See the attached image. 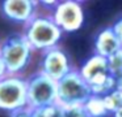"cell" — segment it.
I'll list each match as a JSON object with an SVG mask.
<instances>
[{"mask_svg": "<svg viewBox=\"0 0 122 117\" xmlns=\"http://www.w3.org/2000/svg\"><path fill=\"white\" fill-rule=\"evenodd\" d=\"M26 107V87L22 75H5L0 79V109L13 112Z\"/></svg>", "mask_w": 122, "mask_h": 117, "instance_id": "5b68a950", "label": "cell"}, {"mask_svg": "<svg viewBox=\"0 0 122 117\" xmlns=\"http://www.w3.org/2000/svg\"><path fill=\"white\" fill-rule=\"evenodd\" d=\"M122 49V44L113 33L112 27H105L97 34L95 40V53L101 57H110Z\"/></svg>", "mask_w": 122, "mask_h": 117, "instance_id": "9c48e42d", "label": "cell"}, {"mask_svg": "<svg viewBox=\"0 0 122 117\" xmlns=\"http://www.w3.org/2000/svg\"><path fill=\"white\" fill-rule=\"evenodd\" d=\"M5 75H8V73H7V68H5V65H4L1 57H0V79H3Z\"/></svg>", "mask_w": 122, "mask_h": 117, "instance_id": "e0dca14e", "label": "cell"}, {"mask_svg": "<svg viewBox=\"0 0 122 117\" xmlns=\"http://www.w3.org/2000/svg\"><path fill=\"white\" fill-rule=\"evenodd\" d=\"M113 117H122V109H119L118 112H116V113H113Z\"/></svg>", "mask_w": 122, "mask_h": 117, "instance_id": "ac0fdd59", "label": "cell"}, {"mask_svg": "<svg viewBox=\"0 0 122 117\" xmlns=\"http://www.w3.org/2000/svg\"><path fill=\"white\" fill-rule=\"evenodd\" d=\"M72 69L74 68L71 65L68 55L59 46L42 52V57H41L40 62V72H42L43 74L51 78L53 81H55V82L59 81L66 74H68Z\"/></svg>", "mask_w": 122, "mask_h": 117, "instance_id": "52a82bcc", "label": "cell"}, {"mask_svg": "<svg viewBox=\"0 0 122 117\" xmlns=\"http://www.w3.org/2000/svg\"><path fill=\"white\" fill-rule=\"evenodd\" d=\"M51 17L63 33L77 31L84 23V10L81 3L74 0L59 1L53 9Z\"/></svg>", "mask_w": 122, "mask_h": 117, "instance_id": "8992f818", "label": "cell"}, {"mask_svg": "<svg viewBox=\"0 0 122 117\" xmlns=\"http://www.w3.org/2000/svg\"><path fill=\"white\" fill-rule=\"evenodd\" d=\"M33 53L22 34H11L0 42V57L9 75H21L29 66Z\"/></svg>", "mask_w": 122, "mask_h": 117, "instance_id": "7a4b0ae2", "label": "cell"}, {"mask_svg": "<svg viewBox=\"0 0 122 117\" xmlns=\"http://www.w3.org/2000/svg\"><path fill=\"white\" fill-rule=\"evenodd\" d=\"M83 108H84L85 113L88 114V117H105L109 114L104 105L102 96L91 95L87 99V101L83 104Z\"/></svg>", "mask_w": 122, "mask_h": 117, "instance_id": "30bf717a", "label": "cell"}, {"mask_svg": "<svg viewBox=\"0 0 122 117\" xmlns=\"http://www.w3.org/2000/svg\"><path fill=\"white\" fill-rule=\"evenodd\" d=\"M108 69L109 73L114 78H118L122 75V49L108 57Z\"/></svg>", "mask_w": 122, "mask_h": 117, "instance_id": "4fadbf2b", "label": "cell"}, {"mask_svg": "<svg viewBox=\"0 0 122 117\" xmlns=\"http://www.w3.org/2000/svg\"><path fill=\"white\" fill-rule=\"evenodd\" d=\"M102 100H104V105H105L108 113L109 114L116 113L119 109H122V90L116 88L112 92L102 96Z\"/></svg>", "mask_w": 122, "mask_h": 117, "instance_id": "8fae6325", "label": "cell"}, {"mask_svg": "<svg viewBox=\"0 0 122 117\" xmlns=\"http://www.w3.org/2000/svg\"><path fill=\"white\" fill-rule=\"evenodd\" d=\"M26 107L37 109L56 103V82L42 72H34L25 78Z\"/></svg>", "mask_w": 122, "mask_h": 117, "instance_id": "277c9868", "label": "cell"}, {"mask_svg": "<svg viewBox=\"0 0 122 117\" xmlns=\"http://www.w3.org/2000/svg\"><path fill=\"white\" fill-rule=\"evenodd\" d=\"M91 95L89 86L77 69H72L68 74L56 81V104L62 108L83 105Z\"/></svg>", "mask_w": 122, "mask_h": 117, "instance_id": "3957f363", "label": "cell"}, {"mask_svg": "<svg viewBox=\"0 0 122 117\" xmlns=\"http://www.w3.org/2000/svg\"><path fill=\"white\" fill-rule=\"evenodd\" d=\"M22 35L33 51L42 53L46 49L59 46L63 31L56 26L51 14H37L24 25Z\"/></svg>", "mask_w": 122, "mask_h": 117, "instance_id": "6da1fadb", "label": "cell"}, {"mask_svg": "<svg viewBox=\"0 0 122 117\" xmlns=\"http://www.w3.org/2000/svg\"><path fill=\"white\" fill-rule=\"evenodd\" d=\"M112 30H113V33L116 34V36L122 44V18H119L114 22V25L112 26Z\"/></svg>", "mask_w": 122, "mask_h": 117, "instance_id": "2e32d148", "label": "cell"}, {"mask_svg": "<svg viewBox=\"0 0 122 117\" xmlns=\"http://www.w3.org/2000/svg\"><path fill=\"white\" fill-rule=\"evenodd\" d=\"M1 12L8 20L16 23L26 25L38 14V1L34 0H4Z\"/></svg>", "mask_w": 122, "mask_h": 117, "instance_id": "ba28073f", "label": "cell"}, {"mask_svg": "<svg viewBox=\"0 0 122 117\" xmlns=\"http://www.w3.org/2000/svg\"><path fill=\"white\" fill-rule=\"evenodd\" d=\"M33 117H63V108L56 103L41 107V108L33 109Z\"/></svg>", "mask_w": 122, "mask_h": 117, "instance_id": "7c38bea8", "label": "cell"}, {"mask_svg": "<svg viewBox=\"0 0 122 117\" xmlns=\"http://www.w3.org/2000/svg\"><path fill=\"white\" fill-rule=\"evenodd\" d=\"M11 117H33V109L24 107V108H20L17 111L11 112Z\"/></svg>", "mask_w": 122, "mask_h": 117, "instance_id": "9a60e30c", "label": "cell"}, {"mask_svg": "<svg viewBox=\"0 0 122 117\" xmlns=\"http://www.w3.org/2000/svg\"><path fill=\"white\" fill-rule=\"evenodd\" d=\"M63 117H88L83 105H74L63 108Z\"/></svg>", "mask_w": 122, "mask_h": 117, "instance_id": "5bb4252c", "label": "cell"}]
</instances>
